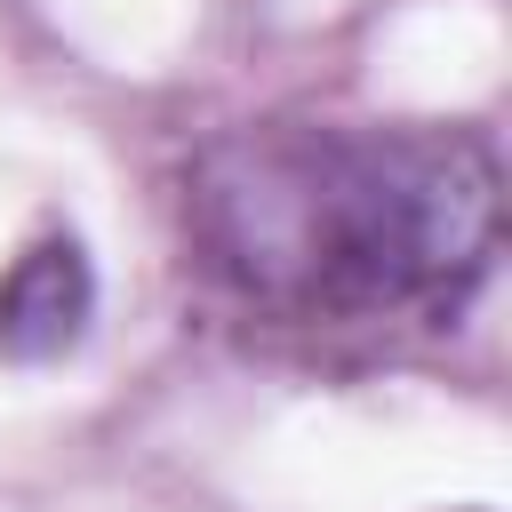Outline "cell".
<instances>
[{
	"instance_id": "1",
	"label": "cell",
	"mask_w": 512,
	"mask_h": 512,
	"mask_svg": "<svg viewBox=\"0 0 512 512\" xmlns=\"http://www.w3.org/2000/svg\"><path fill=\"white\" fill-rule=\"evenodd\" d=\"M496 152L440 128H248L192 168L216 280L280 312H440L496 256Z\"/></svg>"
},
{
	"instance_id": "2",
	"label": "cell",
	"mask_w": 512,
	"mask_h": 512,
	"mask_svg": "<svg viewBox=\"0 0 512 512\" xmlns=\"http://www.w3.org/2000/svg\"><path fill=\"white\" fill-rule=\"evenodd\" d=\"M88 304H96V280H88V256L72 240L24 248L0 272V352L8 360H56V352H72L80 328H88Z\"/></svg>"
}]
</instances>
